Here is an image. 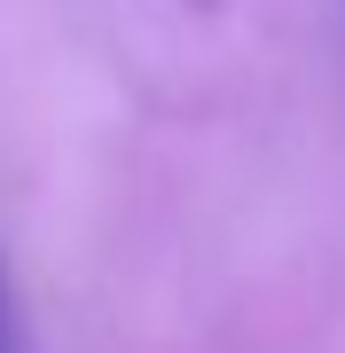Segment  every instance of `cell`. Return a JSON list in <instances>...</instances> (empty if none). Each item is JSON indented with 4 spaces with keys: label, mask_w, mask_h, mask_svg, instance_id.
<instances>
[{
    "label": "cell",
    "mask_w": 345,
    "mask_h": 353,
    "mask_svg": "<svg viewBox=\"0 0 345 353\" xmlns=\"http://www.w3.org/2000/svg\"><path fill=\"white\" fill-rule=\"evenodd\" d=\"M0 353H16V322H8V283H0Z\"/></svg>",
    "instance_id": "cell-1"
}]
</instances>
